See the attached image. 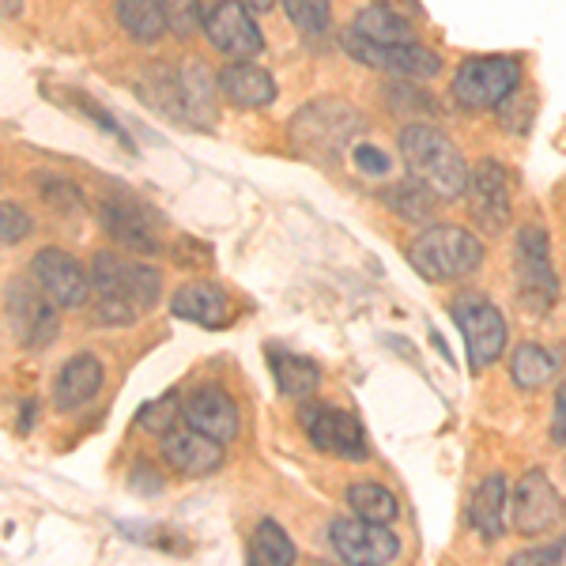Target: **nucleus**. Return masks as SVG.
<instances>
[{
  "instance_id": "obj_1",
  "label": "nucleus",
  "mask_w": 566,
  "mask_h": 566,
  "mask_svg": "<svg viewBox=\"0 0 566 566\" xmlns=\"http://www.w3.org/2000/svg\"><path fill=\"white\" fill-rule=\"evenodd\" d=\"M91 291L98 298V322L129 328L159 303L163 272L148 261H129L103 250L91 261Z\"/></svg>"
},
{
  "instance_id": "obj_2",
  "label": "nucleus",
  "mask_w": 566,
  "mask_h": 566,
  "mask_svg": "<svg viewBox=\"0 0 566 566\" xmlns=\"http://www.w3.org/2000/svg\"><path fill=\"white\" fill-rule=\"evenodd\" d=\"M400 155L416 181H423L442 200H458L469 189V163L458 144L431 122H412L400 133Z\"/></svg>"
},
{
  "instance_id": "obj_3",
  "label": "nucleus",
  "mask_w": 566,
  "mask_h": 566,
  "mask_svg": "<svg viewBox=\"0 0 566 566\" xmlns=\"http://www.w3.org/2000/svg\"><path fill=\"white\" fill-rule=\"evenodd\" d=\"M363 133V114L344 98H317L291 117V144L314 163H336Z\"/></svg>"
},
{
  "instance_id": "obj_4",
  "label": "nucleus",
  "mask_w": 566,
  "mask_h": 566,
  "mask_svg": "<svg viewBox=\"0 0 566 566\" xmlns=\"http://www.w3.org/2000/svg\"><path fill=\"white\" fill-rule=\"evenodd\" d=\"M408 264L431 283H453L472 276L483 264V242L464 227L431 223L408 245Z\"/></svg>"
},
{
  "instance_id": "obj_5",
  "label": "nucleus",
  "mask_w": 566,
  "mask_h": 566,
  "mask_svg": "<svg viewBox=\"0 0 566 566\" xmlns=\"http://www.w3.org/2000/svg\"><path fill=\"white\" fill-rule=\"evenodd\" d=\"M514 269H517V303L528 314H547L559 303V276L552 269V242L541 223H525L514 242Z\"/></svg>"
},
{
  "instance_id": "obj_6",
  "label": "nucleus",
  "mask_w": 566,
  "mask_h": 566,
  "mask_svg": "<svg viewBox=\"0 0 566 566\" xmlns=\"http://www.w3.org/2000/svg\"><path fill=\"white\" fill-rule=\"evenodd\" d=\"M522 87V61L517 57H464L453 72V103L461 109H495L510 91Z\"/></svg>"
},
{
  "instance_id": "obj_7",
  "label": "nucleus",
  "mask_w": 566,
  "mask_h": 566,
  "mask_svg": "<svg viewBox=\"0 0 566 566\" xmlns=\"http://www.w3.org/2000/svg\"><path fill=\"white\" fill-rule=\"evenodd\" d=\"M453 322L464 336V352H469V370H488L491 363L502 359L506 352V317L502 310L483 295H458L450 306Z\"/></svg>"
},
{
  "instance_id": "obj_8",
  "label": "nucleus",
  "mask_w": 566,
  "mask_h": 566,
  "mask_svg": "<svg viewBox=\"0 0 566 566\" xmlns=\"http://www.w3.org/2000/svg\"><path fill=\"white\" fill-rule=\"evenodd\" d=\"M344 53L352 61L367 69H378V72H389V76H400V80H431L442 72V61H438L434 50H427L423 42H370L363 39L359 31H344Z\"/></svg>"
},
{
  "instance_id": "obj_9",
  "label": "nucleus",
  "mask_w": 566,
  "mask_h": 566,
  "mask_svg": "<svg viewBox=\"0 0 566 566\" xmlns=\"http://www.w3.org/2000/svg\"><path fill=\"white\" fill-rule=\"evenodd\" d=\"M328 541H333L336 555L355 566H386L400 555L397 533L386 522H367V517H336L328 525Z\"/></svg>"
},
{
  "instance_id": "obj_10",
  "label": "nucleus",
  "mask_w": 566,
  "mask_h": 566,
  "mask_svg": "<svg viewBox=\"0 0 566 566\" xmlns=\"http://www.w3.org/2000/svg\"><path fill=\"white\" fill-rule=\"evenodd\" d=\"M303 427L310 434V442L322 453H333L340 461H367L370 458V434L367 427L359 423V416L344 412V408H306L303 412Z\"/></svg>"
},
{
  "instance_id": "obj_11",
  "label": "nucleus",
  "mask_w": 566,
  "mask_h": 566,
  "mask_svg": "<svg viewBox=\"0 0 566 566\" xmlns=\"http://www.w3.org/2000/svg\"><path fill=\"white\" fill-rule=\"evenodd\" d=\"M53 298L45 291H34L31 283L15 280L8 287V322H12L15 340L23 344L27 352H45L53 340L61 336V322L53 314Z\"/></svg>"
},
{
  "instance_id": "obj_12",
  "label": "nucleus",
  "mask_w": 566,
  "mask_h": 566,
  "mask_svg": "<svg viewBox=\"0 0 566 566\" xmlns=\"http://www.w3.org/2000/svg\"><path fill=\"white\" fill-rule=\"evenodd\" d=\"M469 212L476 227L491 239H499L510 227V175L499 159H480L469 170Z\"/></svg>"
},
{
  "instance_id": "obj_13",
  "label": "nucleus",
  "mask_w": 566,
  "mask_h": 566,
  "mask_svg": "<svg viewBox=\"0 0 566 566\" xmlns=\"http://www.w3.org/2000/svg\"><path fill=\"white\" fill-rule=\"evenodd\" d=\"M98 219H103V231L114 242H122L125 250L144 253V258H155L163 250L159 245V231H155V212L148 205H140L129 193H109L98 208Z\"/></svg>"
},
{
  "instance_id": "obj_14",
  "label": "nucleus",
  "mask_w": 566,
  "mask_h": 566,
  "mask_svg": "<svg viewBox=\"0 0 566 566\" xmlns=\"http://www.w3.org/2000/svg\"><path fill=\"white\" fill-rule=\"evenodd\" d=\"M205 34H208V42L231 61H253L264 50L261 27L242 0H219L205 20Z\"/></svg>"
},
{
  "instance_id": "obj_15",
  "label": "nucleus",
  "mask_w": 566,
  "mask_h": 566,
  "mask_svg": "<svg viewBox=\"0 0 566 566\" xmlns=\"http://www.w3.org/2000/svg\"><path fill=\"white\" fill-rule=\"evenodd\" d=\"M31 272H34V280H39V287L61 310H80V306H87L91 295H95V291H91V272H84V264L72 258V253L53 250V245H45V250L34 253Z\"/></svg>"
},
{
  "instance_id": "obj_16",
  "label": "nucleus",
  "mask_w": 566,
  "mask_h": 566,
  "mask_svg": "<svg viewBox=\"0 0 566 566\" xmlns=\"http://www.w3.org/2000/svg\"><path fill=\"white\" fill-rule=\"evenodd\" d=\"M510 517H514V528L522 536H541L547 528L559 525V517H563L559 491L552 488V480H547L541 469L525 472V476L517 480L514 495H510Z\"/></svg>"
},
{
  "instance_id": "obj_17",
  "label": "nucleus",
  "mask_w": 566,
  "mask_h": 566,
  "mask_svg": "<svg viewBox=\"0 0 566 566\" xmlns=\"http://www.w3.org/2000/svg\"><path fill=\"white\" fill-rule=\"evenodd\" d=\"M181 419H186V427L216 438V442H234V434H239V408L216 386H200L189 392V400L181 405Z\"/></svg>"
},
{
  "instance_id": "obj_18",
  "label": "nucleus",
  "mask_w": 566,
  "mask_h": 566,
  "mask_svg": "<svg viewBox=\"0 0 566 566\" xmlns=\"http://www.w3.org/2000/svg\"><path fill=\"white\" fill-rule=\"evenodd\" d=\"M163 458L181 476H212L219 464H223V442L193 431V427L189 431H175L170 427L163 434Z\"/></svg>"
},
{
  "instance_id": "obj_19",
  "label": "nucleus",
  "mask_w": 566,
  "mask_h": 566,
  "mask_svg": "<svg viewBox=\"0 0 566 566\" xmlns=\"http://www.w3.org/2000/svg\"><path fill=\"white\" fill-rule=\"evenodd\" d=\"M103 381H106V370L95 355L91 352L72 355L65 367H61L57 381H53V405H57L61 412H76V408H84L98 397Z\"/></svg>"
},
{
  "instance_id": "obj_20",
  "label": "nucleus",
  "mask_w": 566,
  "mask_h": 566,
  "mask_svg": "<svg viewBox=\"0 0 566 566\" xmlns=\"http://www.w3.org/2000/svg\"><path fill=\"white\" fill-rule=\"evenodd\" d=\"M216 91L219 80L205 61L189 57L178 69V95H181V117H186L193 129H212L216 125Z\"/></svg>"
},
{
  "instance_id": "obj_21",
  "label": "nucleus",
  "mask_w": 566,
  "mask_h": 566,
  "mask_svg": "<svg viewBox=\"0 0 566 566\" xmlns=\"http://www.w3.org/2000/svg\"><path fill=\"white\" fill-rule=\"evenodd\" d=\"M170 314L181 317V322H193L205 328H223L227 317H231V298L227 291L212 280H193L186 287L175 291L170 298Z\"/></svg>"
},
{
  "instance_id": "obj_22",
  "label": "nucleus",
  "mask_w": 566,
  "mask_h": 566,
  "mask_svg": "<svg viewBox=\"0 0 566 566\" xmlns=\"http://www.w3.org/2000/svg\"><path fill=\"white\" fill-rule=\"evenodd\" d=\"M216 80L219 95L242 109H261L276 103V80H272V72L253 65V61H231Z\"/></svg>"
},
{
  "instance_id": "obj_23",
  "label": "nucleus",
  "mask_w": 566,
  "mask_h": 566,
  "mask_svg": "<svg viewBox=\"0 0 566 566\" xmlns=\"http://www.w3.org/2000/svg\"><path fill=\"white\" fill-rule=\"evenodd\" d=\"M506 502H510L506 476H502V472L483 476L476 495L469 502V522L483 541H499V536L506 533Z\"/></svg>"
},
{
  "instance_id": "obj_24",
  "label": "nucleus",
  "mask_w": 566,
  "mask_h": 566,
  "mask_svg": "<svg viewBox=\"0 0 566 566\" xmlns=\"http://www.w3.org/2000/svg\"><path fill=\"white\" fill-rule=\"evenodd\" d=\"M269 367H272V378H276V386H280L283 397L303 400L317 386H322V367H317L314 359H306V355L272 348L269 352Z\"/></svg>"
},
{
  "instance_id": "obj_25",
  "label": "nucleus",
  "mask_w": 566,
  "mask_h": 566,
  "mask_svg": "<svg viewBox=\"0 0 566 566\" xmlns=\"http://www.w3.org/2000/svg\"><path fill=\"white\" fill-rule=\"evenodd\" d=\"M555 374H559V355L547 352L544 344L525 340L510 355V378H514L517 389H544Z\"/></svg>"
},
{
  "instance_id": "obj_26",
  "label": "nucleus",
  "mask_w": 566,
  "mask_h": 566,
  "mask_svg": "<svg viewBox=\"0 0 566 566\" xmlns=\"http://www.w3.org/2000/svg\"><path fill=\"white\" fill-rule=\"evenodd\" d=\"M352 31H359L363 39H370V42H386V45L389 42H412L416 39L412 20H405V15L389 12V8H381V4L363 8V12L352 20Z\"/></svg>"
},
{
  "instance_id": "obj_27",
  "label": "nucleus",
  "mask_w": 566,
  "mask_h": 566,
  "mask_svg": "<svg viewBox=\"0 0 566 566\" xmlns=\"http://www.w3.org/2000/svg\"><path fill=\"white\" fill-rule=\"evenodd\" d=\"M117 23L133 42H159L167 31L159 0H117Z\"/></svg>"
},
{
  "instance_id": "obj_28",
  "label": "nucleus",
  "mask_w": 566,
  "mask_h": 566,
  "mask_svg": "<svg viewBox=\"0 0 566 566\" xmlns=\"http://www.w3.org/2000/svg\"><path fill=\"white\" fill-rule=\"evenodd\" d=\"M438 193H431V189L423 186V181H416V178H408V181H400V186H392L389 193H386V205L397 212L400 219H408V223H416V227H423V223H431L434 212H438Z\"/></svg>"
},
{
  "instance_id": "obj_29",
  "label": "nucleus",
  "mask_w": 566,
  "mask_h": 566,
  "mask_svg": "<svg viewBox=\"0 0 566 566\" xmlns=\"http://www.w3.org/2000/svg\"><path fill=\"white\" fill-rule=\"evenodd\" d=\"M298 559V547L276 522H261L250 541V563L258 566H291Z\"/></svg>"
},
{
  "instance_id": "obj_30",
  "label": "nucleus",
  "mask_w": 566,
  "mask_h": 566,
  "mask_svg": "<svg viewBox=\"0 0 566 566\" xmlns=\"http://www.w3.org/2000/svg\"><path fill=\"white\" fill-rule=\"evenodd\" d=\"M140 98L151 103L159 114L181 117V95H178V72L170 65H148L140 76Z\"/></svg>"
},
{
  "instance_id": "obj_31",
  "label": "nucleus",
  "mask_w": 566,
  "mask_h": 566,
  "mask_svg": "<svg viewBox=\"0 0 566 566\" xmlns=\"http://www.w3.org/2000/svg\"><path fill=\"white\" fill-rule=\"evenodd\" d=\"M348 506L355 517H367V522H386L392 525L400 514L397 495L386 491L381 483H352L348 488Z\"/></svg>"
},
{
  "instance_id": "obj_32",
  "label": "nucleus",
  "mask_w": 566,
  "mask_h": 566,
  "mask_svg": "<svg viewBox=\"0 0 566 566\" xmlns=\"http://www.w3.org/2000/svg\"><path fill=\"white\" fill-rule=\"evenodd\" d=\"M283 12L306 39H322L333 27V0H283Z\"/></svg>"
},
{
  "instance_id": "obj_33",
  "label": "nucleus",
  "mask_w": 566,
  "mask_h": 566,
  "mask_svg": "<svg viewBox=\"0 0 566 566\" xmlns=\"http://www.w3.org/2000/svg\"><path fill=\"white\" fill-rule=\"evenodd\" d=\"M386 103L392 114H416V117H434L438 114V103L427 95L423 87H416V80H400L386 91Z\"/></svg>"
},
{
  "instance_id": "obj_34",
  "label": "nucleus",
  "mask_w": 566,
  "mask_h": 566,
  "mask_svg": "<svg viewBox=\"0 0 566 566\" xmlns=\"http://www.w3.org/2000/svg\"><path fill=\"white\" fill-rule=\"evenodd\" d=\"M163 20H167V31H175L178 39H193V34L205 27V12H200V0H159Z\"/></svg>"
},
{
  "instance_id": "obj_35",
  "label": "nucleus",
  "mask_w": 566,
  "mask_h": 566,
  "mask_svg": "<svg viewBox=\"0 0 566 566\" xmlns=\"http://www.w3.org/2000/svg\"><path fill=\"white\" fill-rule=\"evenodd\" d=\"M533 106H536V98L528 95V91H510L506 98L495 106L499 109V122H502V129H510V133H528V125H533Z\"/></svg>"
},
{
  "instance_id": "obj_36",
  "label": "nucleus",
  "mask_w": 566,
  "mask_h": 566,
  "mask_svg": "<svg viewBox=\"0 0 566 566\" xmlns=\"http://www.w3.org/2000/svg\"><path fill=\"white\" fill-rule=\"evenodd\" d=\"M181 416V405H178V397L175 392H167V397H159V400H151V405H144L140 408V427H148V431L155 434H167L170 427H175V419Z\"/></svg>"
},
{
  "instance_id": "obj_37",
  "label": "nucleus",
  "mask_w": 566,
  "mask_h": 566,
  "mask_svg": "<svg viewBox=\"0 0 566 566\" xmlns=\"http://www.w3.org/2000/svg\"><path fill=\"white\" fill-rule=\"evenodd\" d=\"M34 231V219L12 200H0V245H15Z\"/></svg>"
},
{
  "instance_id": "obj_38",
  "label": "nucleus",
  "mask_w": 566,
  "mask_h": 566,
  "mask_svg": "<svg viewBox=\"0 0 566 566\" xmlns=\"http://www.w3.org/2000/svg\"><path fill=\"white\" fill-rule=\"evenodd\" d=\"M39 189H42V200L45 205H57V208H69V212H80L84 208V193H80L72 181L65 178H39Z\"/></svg>"
},
{
  "instance_id": "obj_39",
  "label": "nucleus",
  "mask_w": 566,
  "mask_h": 566,
  "mask_svg": "<svg viewBox=\"0 0 566 566\" xmlns=\"http://www.w3.org/2000/svg\"><path fill=\"white\" fill-rule=\"evenodd\" d=\"M352 159H355V170H363V175H370V178L389 175V155L381 148H374V144H355Z\"/></svg>"
},
{
  "instance_id": "obj_40",
  "label": "nucleus",
  "mask_w": 566,
  "mask_h": 566,
  "mask_svg": "<svg viewBox=\"0 0 566 566\" xmlns=\"http://www.w3.org/2000/svg\"><path fill=\"white\" fill-rule=\"evenodd\" d=\"M525 563H566V541L547 544V547H533V552L514 555V566H525Z\"/></svg>"
},
{
  "instance_id": "obj_41",
  "label": "nucleus",
  "mask_w": 566,
  "mask_h": 566,
  "mask_svg": "<svg viewBox=\"0 0 566 566\" xmlns=\"http://www.w3.org/2000/svg\"><path fill=\"white\" fill-rule=\"evenodd\" d=\"M129 488L136 491V495H159V491H163V480L155 476V469H151V464H133Z\"/></svg>"
},
{
  "instance_id": "obj_42",
  "label": "nucleus",
  "mask_w": 566,
  "mask_h": 566,
  "mask_svg": "<svg viewBox=\"0 0 566 566\" xmlns=\"http://www.w3.org/2000/svg\"><path fill=\"white\" fill-rule=\"evenodd\" d=\"M552 442L566 446V378L555 389V416H552Z\"/></svg>"
},
{
  "instance_id": "obj_43",
  "label": "nucleus",
  "mask_w": 566,
  "mask_h": 566,
  "mask_svg": "<svg viewBox=\"0 0 566 566\" xmlns=\"http://www.w3.org/2000/svg\"><path fill=\"white\" fill-rule=\"evenodd\" d=\"M374 4L389 8V12L405 15V20H419V15H423V8H419V0H374Z\"/></svg>"
},
{
  "instance_id": "obj_44",
  "label": "nucleus",
  "mask_w": 566,
  "mask_h": 566,
  "mask_svg": "<svg viewBox=\"0 0 566 566\" xmlns=\"http://www.w3.org/2000/svg\"><path fill=\"white\" fill-rule=\"evenodd\" d=\"M245 8H250V12H269L272 4H276V0H242Z\"/></svg>"
}]
</instances>
